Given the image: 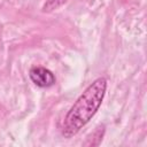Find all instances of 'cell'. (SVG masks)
Masks as SVG:
<instances>
[{
	"instance_id": "cell-1",
	"label": "cell",
	"mask_w": 147,
	"mask_h": 147,
	"mask_svg": "<svg viewBox=\"0 0 147 147\" xmlns=\"http://www.w3.org/2000/svg\"><path fill=\"white\" fill-rule=\"evenodd\" d=\"M107 91V79L96 78L79 95L76 102L67 113L62 123V136L71 138L85 126L100 108Z\"/></svg>"
},
{
	"instance_id": "cell-2",
	"label": "cell",
	"mask_w": 147,
	"mask_h": 147,
	"mask_svg": "<svg viewBox=\"0 0 147 147\" xmlns=\"http://www.w3.org/2000/svg\"><path fill=\"white\" fill-rule=\"evenodd\" d=\"M30 79L39 87H49L55 84L54 74L44 67H33L29 71Z\"/></svg>"
},
{
	"instance_id": "cell-3",
	"label": "cell",
	"mask_w": 147,
	"mask_h": 147,
	"mask_svg": "<svg viewBox=\"0 0 147 147\" xmlns=\"http://www.w3.org/2000/svg\"><path fill=\"white\" fill-rule=\"evenodd\" d=\"M68 0H47L45 2V5L42 6V11L49 13V11H52L54 9H57L59 7H61Z\"/></svg>"
}]
</instances>
